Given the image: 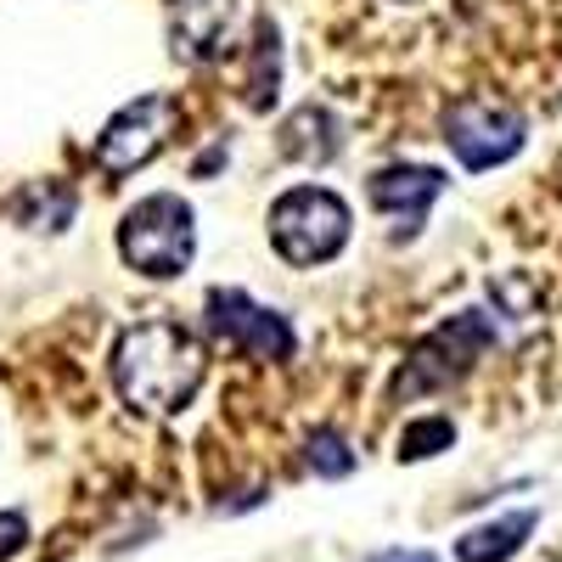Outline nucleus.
Masks as SVG:
<instances>
[{"label":"nucleus","mask_w":562,"mask_h":562,"mask_svg":"<svg viewBox=\"0 0 562 562\" xmlns=\"http://www.w3.org/2000/svg\"><path fill=\"white\" fill-rule=\"evenodd\" d=\"M366 562H439L434 551H422V546H389L378 557H366Z\"/></svg>","instance_id":"17"},{"label":"nucleus","mask_w":562,"mask_h":562,"mask_svg":"<svg viewBox=\"0 0 562 562\" xmlns=\"http://www.w3.org/2000/svg\"><path fill=\"white\" fill-rule=\"evenodd\" d=\"M276 153L293 158V164H310V169L333 164V158L344 153V124H338V113H326V108H315V102L293 108L288 119H281V130H276Z\"/></svg>","instance_id":"10"},{"label":"nucleus","mask_w":562,"mask_h":562,"mask_svg":"<svg viewBox=\"0 0 562 562\" xmlns=\"http://www.w3.org/2000/svg\"><path fill=\"white\" fill-rule=\"evenodd\" d=\"M456 445V422L450 416H416L405 439H400V461H422V456H445Z\"/></svg>","instance_id":"15"},{"label":"nucleus","mask_w":562,"mask_h":562,"mask_svg":"<svg viewBox=\"0 0 562 562\" xmlns=\"http://www.w3.org/2000/svg\"><path fill=\"white\" fill-rule=\"evenodd\" d=\"M108 371L130 411L175 416L198 400L209 378V355H203V338H192L180 321H130L113 338Z\"/></svg>","instance_id":"1"},{"label":"nucleus","mask_w":562,"mask_h":562,"mask_svg":"<svg viewBox=\"0 0 562 562\" xmlns=\"http://www.w3.org/2000/svg\"><path fill=\"white\" fill-rule=\"evenodd\" d=\"M276 97H281V29H276V18H259V40L248 45L243 102H248V113H270Z\"/></svg>","instance_id":"12"},{"label":"nucleus","mask_w":562,"mask_h":562,"mask_svg":"<svg viewBox=\"0 0 562 562\" xmlns=\"http://www.w3.org/2000/svg\"><path fill=\"white\" fill-rule=\"evenodd\" d=\"M270 248L281 265L293 270H315V265H333L349 237H355V214L338 192H326V186H293V192H281L270 203Z\"/></svg>","instance_id":"2"},{"label":"nucleus","mask_w":562,"mask_h":562,"mask_svg":"<svg viewBox=\"0 0 562 562\" xmlns=\"http://www.w3.org/2000/svg\"><path fill=\"white\" fill-rule=\"evenodd\" d=\"M119 259L147 276V281H175L192 270L198 259V214L175 192H153L140 198L124 220H119Z\"/></svg>","instance_id":"3"},{"label":"nucleus","mask_w":562,"mask_h":562,"mask_svg":"<svg viewBox=\"0 0 562 562\" xmlns=\"http://www.w3.org/2000/svg\"><path fill=\"white\" fill-rule=\"evenodd\" d=\"M175 124H180L175 97H164V90H147V97L124 102V108L102 124V135H97V164H102L108 175L147 169V164L169 147Z\"/></svg>","instance_id":"6"},{"label":"nucleus","mask_w":562,"mask_h":562,"mask_svg":"<svg viewBox=\"0 0 562 562\" xmlns=\"http://www.w3.org/2000/svg\"><path fill=\"white\" fill-rule=\"evenodd\" d=\"M23 546H29V518H23L18 506H7V512H0V562L18 557Z\"/></svg>","instance_id":"16"},{"label":"nucleus","mask_w":562,"mask_h":562,"mask_svg":"<svg viewBox=\"0 0 562 562\" xmlns=\"http://www.w3.org/2000/svg\"><path fill=\"white\" fill-rule=\"evenodd\" d=\"M304 467H310V473H321V479H349L355 473V450H349V439L338 428H310Z\"/></svg>","instance_id":"14"},{"label":"nucleus","mask_w":562,"mask_h":562,"mask_svg":"<svg viewBox=\"0 0 562 562\" xmlns=\"http://www.w3.org/2000/svg\"><path fill=\"white\" fill-rule=\"evenodd\" d=\"M203 326H209V338L237 344V349H248L254 360H293V355H299L293 321L276 315V310H265V304L248 299L243 288H214V293L203 299Z\"/></svg>","instance_id":"7"},{"label":"nucleus","mask_w":562,"mask_h":562,"mask_svg":"<svg viewBox=\"0 0 562 562\" xmlns=\"http://www.w3.org/2000/svg\"><path fill=\"white\" fill-rule=\"evenodd\" d=\"M495 344V310H461L450 321H439L428 338L411 349V360L400 366L394 378V400H411V394H439L450 383H461Z\"/></svg>","instance_id":"4"},{"label":"nucleus","mask_w":562,"mask_h":562,"mask_svg":"<svg viewBox=\"0 0 562 562\" xmlns=\"http://www.w3.org/2000/svg\"><path fill=\"white\" fill-rule=\"evenodd\" d=\"M74 192H63V186H29V192L18 198V214H23V225L29 231H45V237H52V231H68L74 225Z\"/></svg>","instance_id":"13"},{"label":"nucleus","mask_w":562,"mask_h":562,"mask_svg":"<svg viewBox=\"0 0 562 562\" xmlns=\"http://www.w3.org/2000/svg\"><path fill=\"white\" fill-rule=\"evenodd\" d=\"M535 529H540V512H535V506L501 512V518H490V524H479V529H467V535L456 540V557H461V562H512V557L529 546Z\"/></svg>","instance_id":"11"},{"label":"nucleus","mask_w":562,"mask_h":562,"mask_svg":"<svg viewBox=\"0 0 562 562\" xmlns=\"http://www.w3.org/2000/svg\"><path fill=\"white\" fill-rule=\"evenodd\" d=\"M248 29V0H169V45L180 63H220Z\"/></svg>","instance_id":"8"},{"label":"nucleus","mask_w":562,"mask_h":562,"mask_svg":"<svg viewBox=\"0 0 562 562\" xmlns=\"http://www.w3.org/2000/svg\"><path fill=\"white\" fill-rule=\"evenodd\" d=\"M445 186L450 180L434 164H383V169L366 175V198H371V209H378V214L394 220V237L411 243L416 231H422V220H428V209L445 198Z\"/></svg>","instance_id":"9"},{"label":"nucleus","mask_w":562,"mask_h":562,"mask_svg":"<svg viewBox=\"0 0 562 562\" xmlns=\"http://www.w3.org/2000/svg\"><path fill=\"white\" fill-rule=\"evenodd\" d=\"M439 135H445V147L456 153L461 169H501L506 158H518L524 153V140H529V119L512 108V102H490V97H461L445 108L439 119Z\"/></svg>","instance_id":"5"}]
</instances>
